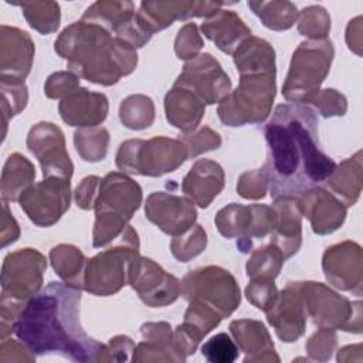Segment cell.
Returning a JSON list of instances; mask_svg holds the SVG:
<instances>
[{
	"mask_svg": "<svg viewBox=\"0 0 363 363\" xmlns=\"http://www.w3.org/2000/svg\"><path fill=\"white\" fill-rule=\"evenodd\" d=\"M1 94H3V102L10 101V108L4 112V123H6L7 113L10 116H14L21 109H24L28 95H27V88L24 82H1Z\"/></svg>",
	"mask_w": 363,
	"mask_h": 363,
	"instance_id": "obj_50",
	"label": "cell"
},
{
	"mask_svg": "<svg viewBox=\"0 0 363 363\" xmlns=\"http://www.w3.org/2000/svg\"><path fill=\"white\" fill-rule=\"evenodd\" d=\"M55 51L77 77L99 85L116 84L136 64V48L112 37L102 26L85 20L67 27L55 41Z\"/></svg>",
	"mask_w": 363,
	"mask_h": 363,
	"instance_id": "obj_3",
	"label": "cell"
},
{
	"mask_svg": "<svg viewBox=\"0 0 363 363\" xmlns=\"http://www.w3.org/2000/svg\"><path fill=\"white\" fill-rule=\"evenodd\" d=\"M203 47L201 37L197 31V26L193 23L186 24L179 30L174 41V51L180 60H193Z\"/></svg>",
	"mask_w": 363,
	"mask_h": 363,
	"instance_id": "obj_43",
	"label": "cell"
},
{
	"mask_svg": "<svg viewBox=\"0 0 363 363\" xmlns=\"http://www.w3.org/2000/svg\"><path fill=\"white\" fill-rule=\"evenodd\" d=\"M79 88L78 77L74 72H55L45 82V95L48 98H65Z\"/></svg>",
	"mask_w": 363,
	"mask_h": 363,
	"instance_id": "obj_49",
	"label": "cell"
},
{
	"mask_svg": "<svg viewBox=\"0 0 363 363\" xmlns=\"http://www.w3.org/2000/svg\"><path fill=\"white\" fill-rule=\"evenodd\" d=\"M247 4L264 26L277 31L291 28L299 17L296 7L289 1H248Z\"/></svg>",
	"mask_w": 363,
	"mask_h": 363,
	"instance_id": "obj_34",
	"label": "cell"
},
{
	"mask_svg": "<svg viewBox=\"0 0 363 363\" xmlns=\"http://www.w3.org/2000/svg\"><path fill=\"white\" fill-rule=\"evenodd\" d=\"M129 284L140 299L153 308L174 302L182 292V284L176 277L167 274L155 261L143 257H138L133 262Z\"/></svg>",
	"mask_w": 363,
	"mask_h": 363,
	"instance_id": "obj_16",
	"label": "cell"
},
{
	"mask_svg": "<svg viewBox=\"0 0 363 363\" xmlns=\"http://www.w3.org/2000/svg\"><path fill=\"white\" fill-rule=\"evenodd\" d=\"M223 3L214 1H143L136 20L142 30L152 37L156 31H160L174 20H187L190 17L211 16Z\"/></svg>",
	"mask_w": 363,
	"mask_h": 363,
	"instance_id": "obj_17",
	"label": "cell"
},
{
	"mask_svg": "<svg viewBox=\"0 0 363 363\" xmlns=\"http://www.w3.org/2000/svg\"><path fill=\"white\" fill-rule=\"evenodd\" d=\"M197 213L190 199L164 191H155L146 200V218L163 233L177 237L196 221Z\"/></svg>",
	"mask_w": 363,
	"mask_h": 363,
	"instance_id": "obj_19",
	"label": "cell"
},
{
	"mask_svg": "<svg viewBox=\"0 0 363 363\" xmlns=\"http://www.w3.org/2000/svg\"><path fill=\"white\" fill-rule=\"evenodd\" d=\"M306 315L319 328L360 333V302H350L320 282H299Z\"/></svg>",
	"mask_w": 363,
	"mask_h": 363,
	"instance_id": "obj_9",
	"label": "cell"
},
{
	"mask_svg": "<svg viewBox=\"0 0 363 363\" xmlns=\"http://www.w3.org/2000/svg\"><path fill=\"white\" fill-rule=\"evenodd\" d=\"M201 353L208 362L231 363L238 357V347L227 333H218L203 345Z\"/></svg>",
	"mask_w": 363,
	"mask_h": 363,
	"instance_id": "obj_42",
	"label": "cell"
},
{
	"mask_svg": "<svg viewBox=\"0 0 363 363\" xmlns=\"http://www.w3.org/2000/svg\"><path fill=\"white\" fill-rule=\"evenodd\" d=\"M79 302V288L50 282L24 305L11 332L33 354L60 353L74 362H109L108 346L82 329Z\"/></svg>",
	"mask_w": 363,
	"mask_h": 363,
	"instance_id": "obj_2",
	"label": "cell"
},
{
	"mask_svg": "<svg viewBox=\"0 0 363 363\" xmlns=\"http://www.w3.org/2000/svg\"><path fill=\"white\" fill-rule=\"evenodd\" d=\"M207 244V237L200 225H191L183 234L174 237L170 244L173 255L182 261L187 262L190 258L199 255Z\"/></svg>",
	"mask_w": 363,
	"mask_h": 363,
	"instance_id": "obj_40",
	"label": "cell"
},
{
	"mask_svg": "<svg viewBox=\"0 0 363 363\" xmlns=\"http://www.w3.org/2000/svg\"><path fill=\"white\" fill-rule=\"evenodd\" d=\"M233 55L240 75L275 72V51L269 43L262 38L251 35Z\"/></svg>",
	"mask_w": 363,
	"mask_h": 363,
	"instance_id": "obj_30",
	"label": "cell"
},
{
	"mask_svg": "<svg viewBox=\"0 0 363 363\" xmlns=\"http://www.w3.org/2000/svg\"><path fill=\"white\" fill-rule=\"evenodd\" d=\"M218 231L227 238H237L241 252H248L252 238H264L271 234L275 225V210L272 206L251 204L242 206L231 203L216 216Z\"/></svg>",
	"mask_w": 363,
	"mask_h": 363,
	"instance_id": "obj_12",
	"label": "cell"
},
{
	"mask_svg": "<svg viewBox=\"0 0 363 363\" xmlns=\"http://www.w3.org/2000/svg\"><path fill=\"white\" fill-rule=\"evenodd\" d=\"M50 259L55 272L71 286L84 289L86 258L82 252L68 244H61L50 251Z\"/></svg>",
	"mask_w": 363,
	"mask_h": 363,
	"instance_id": "obj_33",
	"label": "cell"
},
{
	"mask_svg": "<svg viewBox=\"0 0 363 363\" xmlns=\"http://www.w3.org/2000/svg\"><path fill=\"white\" fill-rule=\"evenodd\" d=\"M269 325L284 342H294L305 332L306 312L299 282H289L265 312Z\"/></svg>",
	"mask_w": 363,
	"mask_h": 363,
	"instance_id": "obj_20",
	"label": "cell"
},
{
	"mask_svg": "<svg viewBox=\"0 0 363 363\" xmlns=\"http://www.w3.org/2000/svg\"><path fill=\"white\" fill-rule=\"evenodd\" d=\"M298 30L302 35L312 40L326 38L330 30V18L326 10L319 6H311L308 9H303L301 13Z\"/></svg>",
	"mask_w": 363,
	"mask_h": 363,
	"instance_id": "obj_41",
	"label": "cell"
},
{
	"mask_svg": "<svg viewBox=\"0 0 363 363\" xmlns=\"http://www.w3.org/2000/svg\"><path fill=\"white\" fill-rule=\"evenodd\" d=\"M275 72L240 75V84L218 105V118L228 126L259 123L271 112Z\"/></svg>",
	"mask_w": 363,
	"mask_h": 363,
	"instance_id": "obj_8",
	"label": "cell"
},
{
	"mask_svg": "<svg viewBox=\"0 0 363 363\" xmlns=\"http://www.w3.org/2000/svg\"><path fill=\"white\" fill-rule=\"evenodd\" d=\"M298 200L302 214L309 218L313 233L319 235L336 231L346 218L347 207L326 189L313 187Z\"/></svg>",
	"mask_w": 363,
	"mask_h": 363,
	"instance_id": "obj_21",
	"label": "cell"
},
{
	"mask_svg": "<svg viewBox=\"0 0 363 363\" xmlns=\"http://www.w3.org/2000/svg\"><path fill=\"white\" fill-rule=\"evenodd\" d=\"M245 295L254 306L267 312L277 299L278 291L274 281H251L245 288Z\"/></svg>",
	"mask_w": 363,
	"mask_h": 363,
	"instance_id": "obj_47",
	"label": "cell"
},
{
	"mask_svg": "<svg viewBox=\"0 0 363 363\" xmlns=\"http://www.w3.org/2000/svg\"><path fill=\"white\" fill-rule=\"evenodd\" d=\"M189 302L201 303L221 318L230 316L240 305V288L235 278L220 267H206L184 277L180 292Z\"/></svg>",
	"mask_w": 363,
	"mask_h": 363,
	"instance_id": "obj_10",
	"label": "cell"
},
{
	"mask_svg": "<svg viewBox=\"0 0 363 363\" xmlns=\"http://www.w3.org/2000/svg\"><path fill=\"white\" fill-rule=\"evenodd\" d=\"M139 257V240L135 230L128 225L121 234V244L108 248L86 261L84 289L108 296L129 284V274Z\"/></svg>",
	"mask_w": 363,
	"mask_h": 363,
	"instance_id": "obj_5",
	"label": "cell"
},
{
	"mask_svg": "<svg viewBox=\"0 0 363 363\" xmlns=\"http://www.w3.org/2000/svg\"><path fill=\"white\" fill-rule=\"evenodd\" d=\"M362 248L353 241H345L328 248L322 268L326 279L342 291L362 294Z\"/></svg>",
	"mask_w": 363,
	"mask_h": 363,
	"instance_id": "obj_18",
	"label": "cell"
},
{
	"mask_svg": "<svg viewBox=\"0 0 363 363\" xmlns=\"http://www.w3.org/2000/svg\"><path fill=\"white\" fill-rule=\"evenodd\" d=\"M69 179L47 177L31 184L18 199L21 208L38 227L57 223L69 207Z\"/></svg>",
	"mask_w": 363,
	"mask_h": 363,
	"instance_id": "obj_13",
	"label": "cell"
},
{
	"mask_svg": "<svg viewBox=\"0 0 363 363\" xmlns=\"http://www.w3.org/2000/svg\"><path fill=\"white\" fill-rule=\"evenodd\" d=\"M27 146L38 159L45 179H71L74 166L65 150L64 135L58 126L51 122L37 123L27 136Z\"/></svg>",
	"mask_w": 363,
	"mask_h": 363,
	"instance_id": "obj_15",
	"label": "cell"
},
{
	"mask_svg": "<svg viewBox=\"0 0 363 363\" xmlns=\"http://www.w3.org/2000/svg\"><path fill=\"white\" fill-rule=\"evenodd\" d=\"M135 17V7L130 1H96L86 9L81 20L102 26L115 34Z\"/></svg>",
	"mask_w": 363,
	"mask_h": 363,
	"instance_id": "obj_32",
	"label": "cell"
},
{
	"mask_svg": "<svg viewBox=\"0 0 363 363\" xmlns=\"http://www.w3.org/2000/svg\"><path fill=\"white\" fill-rule=\"evenodd\" d=\"M189 157L182 139L156 136L149 140L132 139L121 145L116 155L119 170L142 176H162L174 172Z\"/></svg>",
	"mask_w": 363,
	"mask_h": 363,
	"instance_id": "obj_7",
	"label": "cell"
},
{
	"mask_svg": "<svg viewBox=\"0 0 363 363\" xmlns=\"http://www.w3.org/2000/svg\"><path fill=\"white\" fill-rule=\"evenodd\" d=\"M142 201L140 186L119 172H111L99 184L95 201L94 247H104L118 238L128 227Z\"/></svg>",
	"mask_w": 363,
	"mask_h": 363,
	"instance_id": "obj_4",
	"label": "cell"
},
{
	"mask_svg": "<svg viewBox=\"0 0 363 363\" xmlns=\"http://www.w3.org/2000/svg\"><path fill=\"white\" fill-rule=\"evenodd\" d=\"M333 54L332 41L328 38L301 43L282 86L284 96L292 104L311 102L330 69Z\"/></svg>",
	"mask_w": 363,
	"mask_h": 363,
	"instance_id": "obj_6",
	"label": "cell"
},
{
	"mask_svg": "<svg viewBox=\"0 0 363 363\" xmlns=\"http://www.w3.org/2000/svg\"><path fill=\"white\" fill-rule=\"evenodd\" d=\"M34 44L28 33L1 26V82H23L28 75Z\"/></svg>",
	"mask_w": 363,
	"mask_h": 363,
	"instance_id": "obj_22",
	"label": "cell"
},
{
	"mask_svg": "<svg viewBox=\"0 0 363 363\" xmlns=\"http://www.w3.org/2000/svg\"><path fill=\"white\" fill-rule=\"evenodd\" d=\"M64 122L71 126L94 128L105 121L108 113V99L104 94L78 88L62 98L58 105Z\"/></svg>",
	"mask_w": 363,
	"mask_h": 363,
	"instance_id": "obj_23",
	"label": "cell"
},
{
	"mask_svg": "<svg viewBox=\"0 0 363 363\" xmlns=\"http://www.w3.org/2000/svg\"><path fill=\"white\" fill-rule=\"evenodd\" d=\"M101 180L102 179H99L98 176H88L82 180V183L75 190V201L78 207L84 210L94 208L98 197Z\"/></svg>",
	"mask_w": 363,
	"mask_h": 363,
	"instance_id": "obj_51",
	"label": "cell"
},
{
	"mask_svg": "<svg viewBox=\"0 0 363 363\" xmlns=\"http://www.w3.org/2000/svg\"><path fill=\"white\" fill-rule=\"evenodd\" d=\"M133 362H183L184 353L177 347L174 336L170 339H145L135 347Z\"/></svg>",
	"mask_w": 363,
	"mask_h": 363,
	"instance_id": "obj_38",
	"label": "cell"
},
{
	"mask_svg": "<svg viewBox=\"0 0 363 363\" xmlns=\"http://www.w3.org/2000/svg\"><path fill=\"white\" fill-rule=\"evenodd\" d=\"M336 333L333 329L320 328L306 343V352L313 360H328L336 346Z\"/></svg>",
	"mask_w": 363,
	"mask_h": 363,
	"instance_id": "obj_46",
	"label": "cell"
},
{
	"mask_svg": "<svg viewBox=\"0 0 363 363\" xmlns=\"http://www.w3.org/2000/svg\"><path fill=\"white\" fill-rule=\"evenodd\" d=\"M34 177V166L27 157L18 153H13L11 156H9L1 174L3 200L17 201L21 194L31 186Z\"/></svg>",
	"mask_w": 363,
	"mask_h": 363,
	"instance_id": "obj_31",
	"label": "cell"
},
{
	"mask_svg": "<svg viewBox=\"0 0 363 363\" xmlns=\"http://www.w3.org/2000/svg\"><path fill=\"white\" fill-rule=\"evenodd\" d=\"M183 142L189 149V157H194L201 152L217 149L221 145V138L217 132L204 126L193 135H183Z\"/></svg>",
	"mask_w": 363,
	"mask_h": 363,
	"instance_id": "obj_48",
	"label": "cell"
},
{
	"mask_svg": "<svg viewBox=\"0 0 363 363\" xmlns=\"http://www.w3.org/2000/svg\"><path fill=\"white\" fill-rule=\"evenodd\" d=\"M47 268L45 257L33 248L9 254L1 271V305L24 308L37 295Z\"/></svg>",
	"mask_w": 363,
	"mask_h": 363,
	"instance_id": "obj_11",
	"label": "cell"
},
{
	"mask_svg": "<svg viewBox=\"0 0 363 363\" xmlns=\"http://www.w3.org/2000/svg\"><path fill=\"white\" fill-rule=\"evenodd\" d=\"M272 208L275 210V225L271 233V244L277 245L286 259L301 247L302 211L299 200L291 196L277 197Z\"/></svg>",
	"mask_w": 363,
	"mask_h": 363,
	"instance_id": "obj_24",
	"label": "cell"
},
{
	"mask_svg": "<svg viewBox=\"0 0 363 363\" xmlns=\"http://www.w3.org/2000/svg\"><path fill=\"white\" fill-rule=\"evenodd\" d=\"M311 104L316 106V109L320 112L323 118L342 116L347 109L346 98L342 94H339L336 89H330V88L319 91L313 96Z\"/></svg>",
	"mask_w": 363,
	"mask_h": 363,
	"instance_id": "obj_44",
	"label": "cell"
},
{
	"mask_svg": "<svg viewBox=\"0 0 363 363\" xmlns=\"http://www.w3.org/2000/svg\"><path fill=\"white\" fill-rule=\"evenodd\" d=\"M230 329L238 343L240 350L247 354L244 362H279L271 336L264 323L259 320H233Z\"/></svg>",
	"mask_w": 363,
	"mask_h": 363,
	"instance_id": "obj_27",
	"label": "cell"
},
{
	"mask_svg": "<svg viewBox=\"0 0 363 363\" xmlns=\"http://www.w3.org/2000/svg\"><path fill=\"white\" fill-rule=\"evenodd\" d=\"M267 190H268V180L262 167L242 173L237 184L238 194L252 200L262 199Z\"/></svg>",
	"mask_w": 363,
	"mask_h": 363,
	"instance_id": "obj_45",
	"label": "cell"
},
{
	"mask_svg": "<svg viewBox=\"0 0 363 363\" xmlns=\"http://www.w3.org/2000/svg\"><path fill=\"white\" fill-rule=\"evenodd\" d=\"M284 261V254L277 245L271 244L258 248L247 262V275L251 281H274Z\"/></svg>",
	"mask_w": 363,
	"mask_h": 363,
	"instance_id": "obj_35",
	"label": "cell"
},
{
	"mask_svg": "<svg viewBox=\"0 0 363 363\" xmlns=\"http://www.w3.org/2000/svg\"><path fill=\"white\" fill-rule=\"evenodd\" d=\"M121 121L130 129H145L155 119V106L150 98L145 95H132L122 101L119 109Z\"/></svg>",
	"mask_w": 363,
	"mask_h": 363,
	"instance_id": "obj_37",
	"label": "cell"
},
{
	"mask_svg": "<svg viewBox=\"0 0 363 363\" xmlns=\"http://www.w3.org/2000/svg\"><path fill=\"white\" fill-rule=\"evenodd\" d=\"M74 142L78 153L86 162H98L106 156L109 133L105 128H84L77 130Z\"/></svg>",
	"mask_w": 363,
	"mask_h": 363,
	"instance_id": "obj_39",
	"label": "cell"
},
{
	"mask_svg": "<svg viewBox=\"0 0 363 363\" xmlns=\"http://www.w3.org/2000/svg\"><path fill=\"white\" fill-rule=\"evenodd\" d=\"M174 85L190 89L204 102V105L221 102L231 91L228 75L210 54H200L190 60L184 65Z\"/></svg>",
	"mask_w": 363,
	"mask_h": 363,
	"instance_id": "obj_14",
	"label": "cell"
},
{
	"mask_svg": "<svg viewBox=\"0 0 363 363\" xmlns=\"http://www.w3.org/2000/svg\"><path fill=\"white\" fill-rule=\"evenodd\" d=\"M135 350V345L130 337L128 336H116L109 340L108 353L109 359L115 362H123L129 359V353Z\"/></svg>",
	"mask_w": 363,
	"mask_h": 363,
	"instance_id": "obj_52",
	"label": "cell"
},
{
	"mask_svg": "<svg viewBox=\"0 0 363 363\" xmlns=\"http://www.w3.org/2000/svg\"><path fill=\"white\" fill-rule=\"evenodd\" d=\"M268 145L264 172L274 199L302 196L325 182L336 163L320 149L318 118L303 104H282L264 129Z\"/></svg>",
	"mask_w": 363,
	"mask_h": 363,
	"instance_id": "obj_1",
	"label": "cell"
},
{
	"mask_svg": "<svg viewBox=\"0 0 363 363\" xmlns=\"http://www.w3.org/2000/svg\"><path fill=\"white\" fill-rule=\"evenodd\" d=\"M224 187L223 167L208 159L197 160L182 183V190L194 204L208 207Z\"/></svg>",
	"mask_w": 363,
	"mask_h": 363,
	"instance_id": "obj_25",
	"label": "cell"
},
{
	"mask_svg": "<svg viewBox=\"0 0 363 363\" xmlns=\"http://www.w3.org/2000/svg\"><path fill=\"white\" fill-rule=\"evenodd\" d=\"M203 34L225 54L234 51L251 37V30L231 10H217L201 24Z\"/></svg>",
	"mask_w": 363,
	"mask_h": 363,
	"instance_id": "obj_26",
	"label": "cell"
},
{
	"mask_svg": "<svg viewBox=\"0 0 363 363\" xmlns=\"http://www.w3.org/2000/svg\"><path fill=\"white\" fill-rule=\"evenodd\" d=\"M206 105L190 89L173 85L164 98V111L167 121L183 132H190L197 128Z\"/></svg>",
	"mask_w": 363,
	"mask_h": 363,
	"instance_id": "obj_28",
	"label": "cell"
},
{
	"mask_svg": "<svg viewBox=\"0 0 363 363\" xmlns=\"http://www.w3.org/2000/svg\"><path fill=\"white\" fill-rule=\"evenodd\" d=\"M27 23L41 34L54 33L60 24V6L55 1H27L18 4Z\"/></svg>",
	"mask_w": 363,
	"mask_h": 363,
	"instance_id": "obj_36",
	"label": "cell"
},
{
	"mask_svg": "<svg viewBox=\"0 0 363 363\" xmlns=\"http://www.w3.org/2000/svg\"><path fill=\"white\" fill-rule=\"evenodd\" d=\"M326 189L345 207L353 206L362 191V152L343 160L335 167L333 173L325 180Z\"/></svg>",
	"mask_w": 363,
	"mask_h": 363,
	"instance_id": "obj_29",
	"label": "cell"
}]
</instances>
